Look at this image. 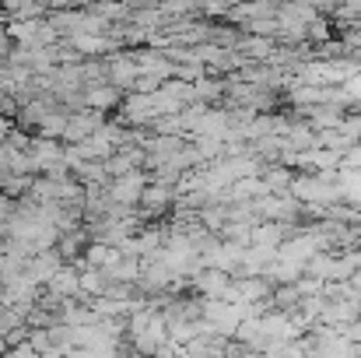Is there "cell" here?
Returning a JSON list of instances; mask_svg holds the SVG:
<instances>
[{
    "instance_id": "obj_3",
    "label": "cell",
    "mask_w": 361,
    "mask_h": 358,
    "mask_svg": "<svg viewBox=\"0 0 361 358\" xmlns=\"http://www.w3.org/2000/svg\"><path fill=\"white\" fill-rule=\"evenodd\" d=\"M102 123H106V117H102V113H92V109L71 113V117H67V130H63V141L81 144V141H88L92 133H99Z\"/></svg>"
},
{
    "instance_id": "obj_13",
    "label": "cell",
    "mask_w": 361,
    "mask_h": 358,
    "mask_svg": "<svg viewBox=\"0 0 361 358\" xmlns=\"http://www.w3.org/2000/svg\"><path fill=\"white\" fill-rule=\"evenodd\" d=\"M151 358H179V345H172V341H169V345H161Z\"/></svg>"
},
{
    "instance_id": "obj_1",
    "label": "cell",
    "mask_w": 361,
    "mask_h": 358,
    "mask_svg": "<svg viewBox=\"0 0 361 358\" xmlns=\"http://www.w3.org/2000/svg\"><path fill=\"white\" fill-rule=\"evenodd\" d=\"M147 183H151L147 172H130V176H120V179H113V183L106 186V197H109L116 208H137Z\"/></svg>"
},
{
    "instance_id": "obj_2",
    "label": "cell",
    "mask_w": 361,
    "mask_h": 358,
    "mask_svg": "<svg viewBox=\"0 0 361 358\" xmlns=\"http://www.w3.org/2000/svg\"><path fill=\"white\" fill-rule=\"evenodd\" d=\"M130 345H133V355L140 358H151L161 345H169V327H165V316L161 313H151V320H147V327L140 330V334H133L130 338Z\"/></svg>"
},
{
    "instance_id": "obj_14",
    "label": "cell",
    "mask_w": 361,
    "mask_h": 358,
    "mask_svg": "<svg viewBox=\"0 0 361 358\" xmlns=\"http://www.w3.org/2000/svg\"><path fill=\"white\" fill-rule=\"evenodd\" d=\"M11 215H14V201H11V197H4V193H0V222H7V218H11Z\"/></svg>"
},
{
    "instance_id": "obj_9",
    "label": "cell",
    "mask_w": 361,
    "mask_h": 358,
    "mask_svg": "<svg viewBox=\"0 0 361 358\" xmlns=\"http://www.w3.org/2000/svg\"><path fill=\"white\" fill-rule=\"evenodd\" d=\"M63 267V260H60V253L56 249H46V253H35L28 263H25V274L35 281V285H46L56 270Z\"/></svg>"
},
{
    "instance_id": "obj_11",
    "label": "cell",
    "mask_w": 361,
    "mask_h": 358,
    "mask_svg": "<svg viewBox=\"0 0 361 358\" xmlns=\"http://www.w3.org/2000/svg\"><path fill=\"white\" fill-rule=\"evenodd\" d=\"M330 35H334V25H330L326 18H316V21H309V28H305V39H309L312 46L330 42Z\"/></svg>"
},
{
    "instance_id": "obj_6",
    "label": "cell",
    "mask_w": 361,
    "mask_h": 358,
    "mask_svg": "<svg viewBox=\"0 0 361 358\" xmlns=\"http://www.w3.org/2000/svg\"><path fill=\"white\" fill-rule=\"evenodd\" d=\"M81 106L92 109V113H109V109L123 106V92L113 85H88L81 92Z\"/></svg>"
},
{
    "instance_id": "obj_16",
    "label": "cell",
    "mask_w": 361,
    "mask_h": 358,
    "mask_svg": "<svg viewBox=\"0 0 361 358\" xmlns=\"http://www.w3.org/2000/svg\"><path fill=\"white\" fill-rule=\"evenodd\" d=\"M355 323H358V327H361V309H358V320H355Z\"/></svg>"
},
{
    "instance_id": "obj_10",
    "label": "cell",
    "mask_w": 361,
    "mask_h": 358,
    "mask_svg": "<svg viewBox=\"0 0 361 358\" xmlns=\"http://www.w3.org/2000/svg\"><path fill=\"white\" fill-rule=\"evenodd\" d=\"M259 179H263V186L270 190V197H281V193H288V190H291L295 172H291V169H284V165H267V169L259 172Z\"/></svg>"
},
{
    "instance_id": "obj_4",
    "label": "cell",
    "mask_w": 361,
    "mask_h": 358,
    "mask_svg": "<svg viewBox=\"0 0 361 358\" xmlns=\"http://www.w3.org/2000/svg\"><path fill=\"white\" fill-rule=\"evenodd\" d=\"M169 204H176V186H165V183H147L144 186V197H140V222L144 218H154L161 215Z\"/></svg>"
},
{
    "instance_id": "obj_5",
    "label": "cell",
    "mask_w": 361,
    "mask_h": 358,
    "mask_svg": "<svg viewBox=\"0 0 361 358\" xmlns=\"http://www.w3.org/2000/svg\"><path fill=\"white\" fill-rule=\"evenodd\" d=\"M190 285L197 288V295H200V299H214V302H221V299H225V292H228V285H232V274L207 267V270H200L197 278H190Z\"/></svg>"
},
{
    "instance_id": "obj_8",
    "label": "cell",
    "mask_w": 361,
    "mask_h": 358,
    "mask_svg": "<svg viewBox=\"0 0 361 358\" xmlns=\"http://www.w3.org/2000/svg\"><path fill=\"white\" fill-rule=\"evenodd\" d=\"M81 288H78V267L74 263H63L49 281H46V295L53 299V302H67V299H74Z\"/></svg>"
},
{
    "instance_id": "obj_15",
    "label": "cell",
    "mask_w": 361,
    "mask_h": 358,
    "mask_svg": "<svg viewBox=\"0 0 361 358\" xmlns=\"http://www.w3.org/2000/svg\"><path fill=\"white\" fill-rule=\"evenodd\" d=\"M7 355V341H4V338H0V358Z\"/></svg>"
},
{
    "instance_id": "obj_7",
    "label": "cell",
    "mask_w": 361,
    "mask_h": 358,
    "mask_svg": "<svg viewBox=\"0 0 361 358\" xmlns=\"http://www.w3.org/2000/svg\"><path fill=\"white\" fill-rule=\"evenodd\" d=\"M106 78H109V85H113V88L130 92V88H133V81H137L140 74H137V64H133V56H130V53H116V56H109V60H106Z\"/></svg>"
},
{
    "instance_id": "obj_12",
    "label": "cell",
    "mask_w": 361,
    "mask_h": 358,
    "mask_svg": "<svg viewBox=\"0 0 361 358\" xmlns=\"http://www.w3.org/2000/svg\"><path fill=\"white\" fill-rule=\"evenodd\" d=\"M341 169H348V172H361V144H355V148L341 158Z\"/></svg>"
}]
</instances>
